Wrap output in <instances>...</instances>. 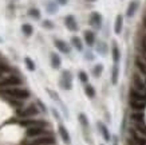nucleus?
<instances>
[{"label":"nucleus","instance_id":"4468645a","mask_svg":"<svg viewBox=\"0 0 146 145\" xmlns=\"http://www.w3.org/2000/svg\"><path fill=\"white\" fill-rule=\"evenodd\" d=\"M54 43H55V46H56V48L59 51H62V53H64V54L70 53V47H68V44H67L66 42H63V40H60V39H55Z\"/></svg>","mask_w":146,"mask_h":145},{"label":"nucleus","instance_id":"412c9836","mask_svg":"<svg viewBox=\"0 0 146 145\" xmlns=\"http://www.w3.org/2000/svg\"><path fill=\"white\" fill-rule=\"evenodd\" d=\"M118 75H119V69H118L117 63H115L114 67H113V70H111V84L113 85L118 84Z\"/></svg>","mask_w":146,"mask_h":145},{"label":"nucleus","instance_id":"c85d7f7f","mask_svg":"<svg viewBox=\"0 0 146 145\" xmlns=\"http://www.w3.org/2000/svg\"><path fill=\"white\" fill-rule=\"evenodd\" d=\"M84 92H86V96L89 97V98H94V97H95V89H94L91 85H86Z\"/></svg>","mask_w":146,"mask_h":145},{"label":"nucleus","instance_id":"9d476101","mask_svg":"<svg viewBox=\"0 0 146 145\" xmlns=\"http://www.w3.org/2000/svg\"><path fill=\"white\" fill-rule=\"evenodd\" d=\"M129 105L135 112H142L146 108V101H137V100H130Z\"/></svg>","mask_w":146,"mask_h":145},{"label":"nucleus","instance_id":"39448f33","mask_svg":"<svg viewBox=\"0 0 146 145\" xmlns=\"http://www.w3.org/2000/svg\"><path fill=\"white\" fill-rule=\"evenodd\" d=\"M131 82H133V88L141 90V92H145L146 90V84L143 82V79L141 78V75L138 73H133L131 75Z\"/></svg>","mask_w":146,"mask_h":145},{"label":"nucleus","instance_id":"c756f323","mask_svg":"<svg viewBox=\"0 0 146 145\" xmlns=\"http://www.w3.org/2000/svg\"><path fill=\"white\" fill-rule=\"evenodd\" d=\"M78 120H79V122L82 124L83 128H89V120H87V117H86L83 113H80V114L78 116Z\"/></svg>","mask_w":146,"mask_h":145},{"label":"nucleus","instance_id":"f3484780","mask_svg":"<svg viewBox=\"0 0 146 145\" xmlns=\"http://www.w3.org/2000/svg\"><path fill=\"white\" fill-rule=\"evenodd\" d=\"M122 27H123V18L122 15H118L117 19H115V24H114V32L117 35H119L122 32Z\"/></svg>","mask_w":146,"mask_h":145},{"label":"nucleus","instance_id":"393cba45","mask_svg":"<svg viewBox=\"0 0 146 145\" xmlns=\"http://www.w3.org/2000/svg\"><path fill=\"white\" fill-rule=\"evenodd\" d=\"M51 65L54 69H59L60 67V58L56 54H51Z\"/></svg>","mask_w":146,"mask_h":145},{"label":"nucleus","instance_id":"6ab92c4d","mask_svg":"<svg viewBox=\"0 0 146 145\" xmlns=\"http://www.w3.org/2000/svg\"><path fill=\"white\" fill-rule=\"evenodd\" d=\"M59 134H60V137H62V140L66 142V144H70L71 140H70V134H68V132L66 130V128L63 126V125H59Z\"/></svg>","mask_w":146,"mask_h":145},{"label":"nucleus","instance_id":"f704fd0d","mask_svg":"<svg viewBox=\"0 0 146 145\" xmlns=\"http://www.w3.org/2000/svg\"><path fill=\"white\" fill-rule=\"evenodd\" d=\"M79 79L83 84H87V82H89V77H87V74H86L84 71H79Z\"/></svg>","mask_w":146,"mask_h":145},{"label":"nucleus","instance_id":"20e7f679","mask_svg":"<svg viewBox=\"0 0 146 145\" xmlns=\"http://www.w3.org/2000/svg\"><path fill=\"white\" fill-rule=\"evenodd\" d=\"M54 144H55V138L52 136H46V134L35 137L30 142V145H54Z\"/></svg>","mask_w":146,"mask_h":145},{"label":"nucleus","instance_id":"5701e85b","mask_svg":"<svg viewBox=\"0 0 146 145\" xmlns=\"http://www.w3.org/2000/svg\"><path fill=\"white\" fill-rule=\"evenodd\" d=\"M98 128H99V130H101L103 138H105L106 141H110V133H109V130H107V128L105 126V125H103L102 122L98 124Z\"/></svg>","mask_w":146,"mask_h":145},{"label":"nucleus","instance_id":"423d86ee","mask_svg":"<svg viewBox=\"0 0 146 145\" xmlns=\"http://www.w3.org/2000/svg\"><path fill=\"white\" fill-rule=\"evenodd\" d=\"M26 134H27V137H30V138H35V137L43 136V134H44V128H43V126H32V128H27Z\"/></svg>","mask_w":146,"mask_h":145},{"label":"nucleus","instance_id":"e433bc0d","mask_svg":"<svg viewBox=\"0 0 146 145\" xmlns=\"http://www.w3.org/2000/svg\"><path fill=\"white\" fill-rule=\"evenodd\" d=\"M141 48H142V51H143V54H145V57H146V35H143L141 38Z\"/></svg>","mask_w":146,"mask_h":145},{"label":"nucleus","instance_id":"c9c22d12","mask_svg":"<svg viewBox=\"0 0 146 145\" xmlns=\"http://www.w3.org/2000/svg\"><path fill=\"white\" fill-rule=\"evenodd\" d=\"M8 70L9 69H8V66H7L5 63H0V77H1L3 74H5Z\"/></svg>","mask_w":146,"mask_h":145},{"label":"nucleus","instance_id":"58836bf2","mask_svg":"<svg viewBox=\"0 0 146 145\" xmlns=\"http://www.w3.org/2000/svg\"><path fill=\"white\" fill-rule=\"evenodd\" d=\"M58 3H59V4H62V5H64V4H67V1H68V0H56Z\"/></svg>","mask_w":146,"mask_h":145},{"label":"nucleus","instance_id":"9b49d317","mask_svg":"<svg viewBox=\"0 0 146 145\" xmlns=\"http://www.w3.org/2000/svg\"><path fill=\"white\" fill-rule=\"evenodd\" d=\"M62 88L66 89V90H70L72 88V85H71V74L68 71H63L62 74Z\"/></svg>","mask_w":146,"mask_h":145},{"label":"nucleus","instance_id":"6e6552de","mask_svg":"<svg viewBox=\"0 0 146 145\" xmlns=\"http://www.w3.org/2000/svg\"><path fill=\"white\" fill-rule=\"evenodd\" d=\"M130 100H137V101H146V94L142 93L135 88L130 89Z\"/></svg>","mask_w":146,"mask_h":145},{"label":"nucleus","instance_id":"f8f14e48","mask_svg":"<svg viewBox=\"0 0 146 145\" xmlns=\"http://www.w3.org/2000/svg\"><path fill=\"white\" fill-rule=\"evenodd\" d=\"M64 23H66V27L70 31H76V30H78L76 20H75V18H74L72 15H68V16H66V19H64Z\"/></svg>","mask_w":146,"mask_h":145},{"label":"nucleus","instance_id":"a19ab883","mask_svg":"<svg viewBox=\"0 0 146 145\" xmlns=\"http://www.w3.org/2000/svg\"><path fill=\"white\" fill-rule=\"evenodd\" d=\"M89 1H95V0H89Z\"/></svg>","mask_w":146,"mask_h":145},{"label":"nucleus","instance_id":"473e14b6","mask_svg":"<svg viewBox=\"0 0 146 145\" xmlns=\"http://www.w3.org/2000/svg\"><path fill=\"white\" fill-rule=\"evenodd\" d=\"M47 11H48L50 13H55L58 11V7L54 4L52 1H48V3H47Z\"/></svg>","mask_w":146,"mask_h":145},{"label":"nucleus","instance_id":"a878e982","mask_svg":"<svg viewBox=\"0 0 146 145\" xmlns=\"http://www.w3.org/2000/svg\"><path fill=\"white\" fill-rule=\"evenodd\" d=\"M22 31H23V34H24L26 36H31L32 32H34V28H32L31 24L26 23V24H23L22 26Z\"/></svg>","mask_w":146,"mask_h":145},{"label":"nucleus","instance_id":"2eb2a0df","mask_svg":"<svg viewBox=\"0 0 146 145\" xmlns=\"http://www.w3.org/2000/svg\"><path fill=\"white\" fill-rule=\"evenodd\" d=\"M135 67H137V70L141 73L142 75H145L146 77V62L143 61V59H141L139 57H137L135 58Z\"/></svg>","mask_w":146,"mask_h":145},{"label":"nucleus","instance_id":"4c0bfd02","mask_svg":"<svg viewBox=\"0 0 146 145\" xmlns=\"http://www.w3.org/2000/svg\"><path fill=\"white\" fill-rule=\"evenodd\" d=\"M43 27H44V28H48V30H52L54 23L51 22V20H44V22H43Z\"/></svg>","mask_w":146,"mask_h":145},{"label":"nucleus","instance_id":"0eeeda50","mask_svg":"<svg viewBox=\"0 0 146 145\" xmlns=\"http://www.w3.org/2000/svg\"><path fill=\"white\" fill-rule=\"evenodd\" d=\"M20 125L26 128H32V126H43L44 128L46 122L43 121H38V120H30V118H24L20 121Z\"/></svg>","mask_w":146,"mask_h":145},{"label":"nucleus","instance_id":"ddd939ff","mask_svg":"<svg viewBox=\"0 0 146 145\" xmlns=\"http://www.w3.org/2000/svg\"><path fill=\"white\" fill-rule=\"evenodd\" d=\"M131 138L137 145H146V138L143 137V134H141L139 132L131 130Z\"/></svg>","mask_w":146,"mask_h":145},{"label":"nucleus","instance_id":"bb28decb","mask_svg":"<svg viewBox=\"0 0 146 145\" xmlns=\"http://www.w3.org/2000/svg\"><path fill=\"white\" fill-rule=\"evenodd\" d=\"M97 50H98V53L102 54V55H106L107 54V46L105 42H98L97 44Z\"/></svg>","mask_w":146,"mask_h":145},{"label":"nucleus","instance_id":"2f4dec72","mask_svg":"<svg viewBox=\"0 0 146 145\" xmlns=\"http://www.w3.org/2000/svg\"><path fill=\"white\" fill-rule=\"evenodd\" d=\"M24 62H26V66H27V69H28L30 71H34V70H35V63L32 62L31 58L27 57L26 59H24Z\"/></svg>","mask_w":146,"mask_h":145},{"label":"nucleus","instance_id":"dca6fc26","mask_svg":"<svg viewBox=\"0 0 146 145\" xmlns=\"http://www.w3.org/2000/svg\"><path fill=\"white\" fill-rule=\"evenodd\" d=\"M138 5H139V1H138V0H133V1H131V3L129 4L127 11H126V15H127L129 18L134 16V13H135V11H137Z\"/></svg>","mask_w":146,"mask_h":145},{"label":"nucleus","instance_id":"7ed1b4c3","mask_svg":"<svg viewBox=\"0 0 146 145\" xmlns=\"http://www.w3.org/2000/svg\"><path fill=\"white\" fill-rule=\"evenodd\" d=\"M36 114H39V109L35 105H30V106H27V108H23V109L18 110V116L19 117H23V118L34 117Z\"/></svg>","mask_w":146,"mask_h":145},{"label":"nucleus","instance_id":"72a5a7b5","mask_svg":"<svg viewBox=\"0 0 146 145\" xmlns=\"http://www.w3.org/2000/svg\"><path fill=\"white\" fill-rule=\"evenodd\" d=\"M102 70H103V66L102 65H97V66H94V77H99V75L102 74Z\"/></svg>","mask_w":146,"mask_h":145},{"label":"nucleus","instance_id":"f257e3e1","mask_svg":"<svg viewBox=\"0 0 146 145\" xmlns=\"http://www.w3.org/2000/svg\"><path fill=\"white\" fill-rule=\"evenodd\" d=\"M3 93L9 97H12V98H15V100H26V98L30 97V92H28V90H26V89H19L18 86L4 89Z\"/></svg>","mask_w":146,"mask_h":145},{"label":"nucleus","instance_id":"f03ea898","mask_svg":"<svg viewBox=\"0 0 146 145\" xmlns=\"http://www.w3.org/2000/svg\"><path fill=\"white\" fill-rule=\"evenodd\" d=\"M22 84V79L16 77V75H8L5 78L0 79V89H8V88H15Z\"/></svg>","mask_w":146,"mask_h":145},{"label":"nucleus","instance_id":"aec40b11","mask_svg":"<svg viewBox=\"0 0 146 145\" xmlns=\"http://www.w3.org/2000/svg\"><path fill=\"white\" fill-rule=\"evenodd\" d=\"M130 118H131L133 122H145V116H143L142 112H134V113H131Z\"/></svg>","mask_w":146,"mask_h":145},{"label":"nucleus","instance_id":"b1692460","mask_svg":"<svg viewBox=\"0 0 146 145\" xmlns=\"http://www.w3.org/2000/svg\"><path fill=\"white\" fill-rule=\"evenodd\" d=\"M71 43H72V46L78 50V51H82L83 50V44H82V40L78 38V36H72L71 38Z\"/></svg>","mask_w":146,"mask_h":145},{"label":"nucleus","instance_id":"1a4fd4ad","mask_svg":"<svg viewBox=\"0 0 146 145\" xmlns=\"http://www.w3.org/2000/svg\"><path fill=\"white\" fill-rule=\"evenodd\" d=\"M90 24L95 28H101L102 26V16L101 13L98 12H93L91 13V16H90Z\"/></svg>","mask_w":146,"mask_h":145},{"label":"nucleus","instance_id":"7c9ffc66","mask_svg":"<svg viewBox=\"0 0 146 145\" xmlns=\"http://www.w3.org/2000/svg\"><path fill=\"white\" fill-rule=\"evenodd\" d=\"M28 15L31 16V18H34V19H40V11L38 8H31L30 11H28Z\"/></svg>","mask_w":146,"mask_h":145},{"label":"nucleus","instance_id":"cd10ccee","mask_svg":"<svg viewBox=\"0 0 146 145\" xmlns=\"http://www.w3.org/2000/svg\"><path fill=\"white\" fill-rule=\"evenodd\" d=\"M134 126L137 129V132H139L141 134L146 136V125L145 122H134Z\"/></svg>","mask_w":146,"mask_h":145},{"label":"nucleus","instance_id":"79ce46f5","mask_svg":"<svg viewBox=\"0 0 146 145\" xmlns=\"http://www.w3.org/2000/svg\"><path fill=\"white\" fill-rule=\"evenodd\" d=\"M145 84H146V81H145Z\"/></svg>","mask_w":146,"mask_h":145},{"label":"nucleus","instance_id":"a211bd4d","mask_svg":"<svg viewBox=\"0 0 146 145\" xmlns=\"http://www.w3.org/2000/svg\"><path fill=\"white\" fill-rule=\"evenodd\" d=\"M84 42L87 43V46H93L95 43V34L93 31H84Z\"/></svg>","mask_w":146,"mask_h":145},{"label":"nucleus","instance_id":"ea45409f","mask_svg":"<svg viewBox=\"0 0 146 145\" xmlns=\"http://www.w3.org/2000/svg\"><path fill=\"white\" fill-rule=\"evenodd\" d=\"M142 23H143V27L146 28V16H143V20H142Z\"/></svg>","mask_w":146,"mask_h":145},{"label":"nucleus","instance_id":"4be33fe9","mask_svg":"<svg viewBox=\"0 0 146 145\" xmlns=\"http://www.w3.org/2000/svg\"><path fill=\"white\" fill-rule=\"evenodd\" d=\"M111 53H113V61H114V63H118V62H119V58H121V53H119V48H118L117 43H113Z\"/></svg>","mask_w":146,"mask_h":145}]
</instances>
